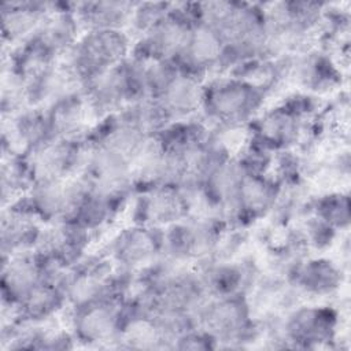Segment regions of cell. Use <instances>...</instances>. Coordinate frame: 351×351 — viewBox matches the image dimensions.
<instances>
[{
    "instance_id": "obj_1",
    "label": "cell",
    "mask_w": 351,
    "mask_h": 351,
    "mask_svg": "<svg viewBox=\"0 0 351 351\" xmlns=\"http://www.w3.org/2000/svg\"><path fill=\"white\" fill-rule=\"evenodd\" d=\"M125 48L126 41L119 32L111 29L93 30L80 43L75 66L80 73L95 78L110 70L122 58Z\"/></svg>"
},
{
    "instance_id": "obj_2",
    "label": "cell",
    "mask_w": 351,
    "mask_h": 351,
    "mask_svg": "<svg viewBox=\"0 0 351 351\" xmlns=\"http://www.w3.org/2000/svg\"><path fill=\"white\" fill-rule=\"evenodd\" d=\"M210 96V106L217 117L228 122L239 121L250 114L258 103V90L252 85L225 84L217 86Z\"/></svg>"
},
{
    "instance_id": "obj_3",
    "label": "cell",
    "mask_w": 351,
    "mask_h": 351,
    "mask_svg": "<svg viewBox=\"0 0 351 351\" xmlns=\"http://www.w3.org/2000/svg\"><path fill=\"white\" fill-rule=\"evenodd\" d=\"M3 7V30L10 40L21 38L34 30V26L44 19L43 8L37 4H7Z\"/></svg>"
},
{
    "instance_id": "obj_4",
    "label": "cell",
    "mask_w": 351,
    "mask_h": 351,
    "mask_svg": "<svg viewBox=\"0 0 351 351\" xmlns=\"http://www.w3.org/2000/svg\"><path fill=\"white\" fill-rule=\"evenodd\" d=\"M152 241L154 240L149 237V234L143 230L126 234L122 241L119 240L118 255L130 265L132 262L134 263L137 261H144L154 250Z\"/></svg>"
}]
</instances>
